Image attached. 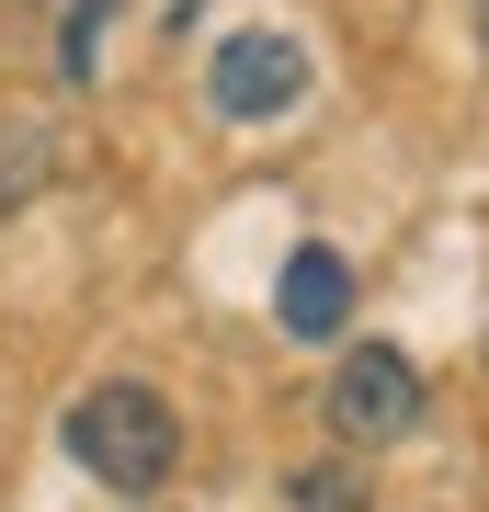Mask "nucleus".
Here are the masks:
<instances>
[{"label":"nucleus","instance_id":"f257e3e1","mask_svg":"<svg viewBox=\"0 0 489 512\" xmlns=\"http://www.w3.org/2000/svg\"><path fill=\"white\" fill-rule=\"evenodd\" d=\"M69 456L103 478L114 501H148V490H171V467H182V421H171L160 387L103 376V387H80V399H69Z\"/></svg>","mask_w":489,"mask_h":512},{"label":"nucleus","instance_id":"f03ea898","mask_svg":"<svg viewBox=\"0 0 489 512\" xmlns=\"http://www.w3.org/2000/svg\"><path fill=\"white\" fill-rule=\"evenodd\" d=\"M319 410H330V433H342V444H399L410 421H421V365H410L399 342H353L342 365H330Z\"/></svg>","mask_w":489,"mask_h":512},{"label":"nucleus","instance_id":"7ed1b4c3","mask_svg":"<svg viewBox=\"0 0 489 512\" xmlns=\"http://www.w3.org/2000/svg\"><path fill=\"white\" fill-rule=\"evenodd\" d=\"M205 92H217L228 126H273V114H296V103H308V46H296V35H273V23H251V35H228V46H217Z\"/></svg>","mask_w":489,"mask_h":512},{"label":"nucleus","instance_id":"20e7f679","mask_svg":"<svg viewBox=\"0 0 489 512\" xmlns=\"http://www.w3.org/2000/svg\"><path fill=\"white\" fill-rule=\"evenodd\" d=\"M273 319H285L296 342H342V319H353V262L330 251V239H308V251L285 262V296H273Z\"/></svg>","mask_w":489,"mask_h":512},{"label":"nucleus","instance_id":"39448f33","mask_svg":"<svg viewBox=\"0 0 489 512\" xmlns=\"http://www.w3.org/2000/svg\"><path fill=\"white\" fill-rule=\"evenodd\" d=\"M57 183V126L46 114H0V217H23Z\"/></svg>","mask_w":489,"mask_h":512},{"label":"nucleus","instance_id":"423d86ee","mask_svg":"<svg viewBox=\"0 0 489 512\" xmlns=\"http://www.w3.org/2000/svg\"><path fill=\"white\" fill-rule=\"evenodd\" d=\"M285 501H296V512H364L376 490H364V467H342V456H319V467H296V478H285Z\"/></svg>","mask_w":489,"mask_h":512},{"label":"nucleus","instance_id":"0eeeda50","mask_svg":"<svg viewBox=\"0 0 489 512\" xmlns=\"http://www.w3.org/2000/svg\"><path fill=\"white\" fill-rule=\"evenodd\" d=\"M103 12H114V0H69V80H91V46H103Z\"/></svg>","mask_w":489,"mask_h":512},{"label":"nucleus","instance_id":"6e6552de","mask_svg":"<svg viewBox=\"0 0 489 512\" xmlns=\"http://www.w3.org/2000/svg\"><path fill=\"white\" fill-rule=\"evenodd\" d=\"M478 46H489V0H478Z\"/></svg>","mask_w":489,"mask_h":512}]
</instances>
